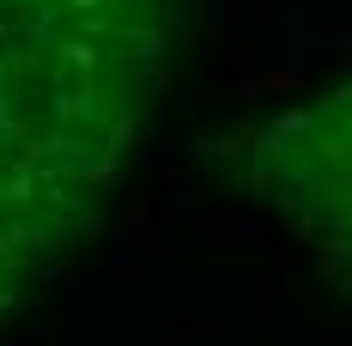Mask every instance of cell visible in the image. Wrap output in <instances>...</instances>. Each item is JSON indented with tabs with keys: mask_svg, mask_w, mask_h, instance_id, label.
<instances>
[{
	"mask_svg": "<svg viewBox=\"0 0 352 346\" xmlns=\"http://www.w3.org/2000/svg\"><path fill=\"white\" fill-rule=\"evenodd\" d=\"M188 0H0V334L116 201Z\"/></svg>",
	"mask_w": 352,
	"mask_h": 346,
	"instance_id": "6da1fadb",
	"label": "cell"
},
{
	"mask_svg": "<svg viewBox=\"0 0 352 346\" xmlns=\"http://www.w3.org/2000/svg\"><path fill=\"white\" fill-rule=\"evenodd\" d=\"M249 182L304 255L352 298V73L255 134Z\"/></svg>",
	"mask_w": 352,
	"mask_h": 346,
	"instance_id": "7a4b0ae2",
	"label": "cell"
}]
</instances>
